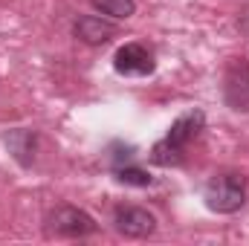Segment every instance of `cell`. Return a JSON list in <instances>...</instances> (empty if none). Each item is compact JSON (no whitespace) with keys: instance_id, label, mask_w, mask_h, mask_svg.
<instances>
[{"instance_id":"obj_1","label":"cell","mask_w":249,"mask_h":246,"mask_svg":"<svg viewBox=\"0 0 249 246\" xmlns=\"http://www.w3.org/2000/svg\"><path fill=\"white\" fill-rule=\"evenodd\" d=\"M203 113L200 110H191V113H183L177 122L171 124L168 136L160 139L154 148H151V159L157 165H177L183 162V154H186V145L203 130Z\"/></svg>"},{"instance_id":"obj_2","label":"cell","mask_w":249,"mask_h":246,"mask_svg":"<svg viewBox=\"0 0 249 246\" xmlns=\"http://www.w3.org/2000/svg\"><path fill=\"white\" fill-rule=\"evenodd\" d=\"M247 200V180L241 174H220L206 185V206L220 214H232Z\"/></svg>"},{"instance_id":"obj_3","label":"cell","mask_w":249,"mask_h":246,"mask_svg":"<svg viewBox=\"0 0 249 246\" xmlns=\"http://www.w3.org/2000/svg\"><path fill=\"white\" fill-rule=\"evenodd\" d=\"M50 229H55L58 235H70V238H81V235H90L96 232V220L75 209V206H58L53 214H50Z\"/></svg>"},{"instance_id":"obj_4","label":"cell","mask_w":249,"mask_h":246,"mask_svg":"<svg viewBox=\"0 0 249 246\" xmlns=\"http://www.w3.org/2000/svg\"><path fill=\"white\" fill-rule=\"evenodd\" d=\"M226 105L232 110H249V61L238 58L226 70Z\"/></svg>"},{"instance_id":"obj_5","label":"cell","mask_w":249,"mask_h":246,"mask_svg":"<svg viewBox=\"0 0 249 246\" xmlns=\"http://www.w3.org/2000/svg\"><path fill=\"white\" fill-rule=\"evenodd\" d=\"M113 220H116V229L127 238H145V235H151L157 229L154 214L139 209V206H119Z\"/></svg>"},{"instance_id":"obj_6","label":"cell","mask_w":249,"mask_h":246,"mask_svg":"<svg viewBox=\"0 0 249 246\" xmlns=\"http://www.w3.org/2000/svg\"><path fill=\"white\" fill-rule=\"evenodd\" d=\"M113 64H116V70L122 75H148V72H154V58L142 44H124L116 53Z\"/></svg>"},{"instance_id":"obj_7","label":"cell","mask_w":249,"mask_h":246,"mask_svg":"<svg viewBox=\"0 0 249 246\" xmlns=\"http://www.w3.org/2000/svg\"><path fill=\"white\" fill-rule=\"evenodd\" d=\"M72 32H75V38H78V41L99 47V44H107V41L116 35V26H113L110 20L96 18V15H84V18H78V20H75Z\"/></svg>"},{"instance_id":"obj_8","label":"cell","mask_w":249,"mask_h":246,"mask_svg":"<svg viewBox=\"0 0 249 246\" xmlns=\"http://www.w3.org/2000/svg\"><path fill=\"white\" fill-rule=\"evenodd\" d=\"M93 6H96L102 15H110V18H116V20L133 15V0H93Z\"/></svg>"},{"instance_id":"obj_9","label":"cell","mask_w":249,"mask_h":246,"mask_svg":"<svg viewBox=\"0 0 249 246\" xmlns=\"http://www.w3.org/2000/svg\"><path fill=\"white\" fill-rule=\"evenodd\" d=\"M116 177L124 185H151V174L142 171V168H130V165H119L116 168Z\"/></svg>"}]
</instances>
